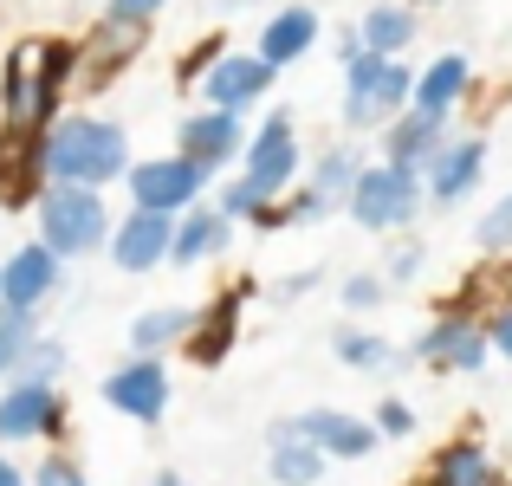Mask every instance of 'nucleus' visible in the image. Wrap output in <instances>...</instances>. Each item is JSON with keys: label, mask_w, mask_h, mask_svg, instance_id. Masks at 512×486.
Masks as SVG:
<instances>
[{"label": "nucleus", "mask_w": 512, "mask_h": 486, "mask_svg": "<svg viewBox=\"0 0 512 486\" xmlns=\"http://www.w3.org/2000/svg\"><path fill=\"white\" fill-rule=\"evenodd\" d=\"M0 486H26V474H20V467L7 461V454H0Z\"/></svg>", "instance_id": "obj_39"}, {"label": "nucleus", "mask_w": 512, "mask_h": 486, "mask_svg": "<svg viewBox=\"0 0 512 486\" xmlns=\"http://www.w3.org/2000/svg\"><path fill=\"white\" fill-rule=\"evenodd\" d=\"M59 428H65V396L52 383L0 389V441H52Z\"/></svg>", "instance_id": "obj_9"}, {"label": "nucleus", "mask_w": 512, "mask_h": 486, "mask_svg": "<svg viewBox=\"0 0 512 486\" xmlns=\"http://www.w3.org/2000/svg\"><path fill=\"white\" fill-rule=\"evenodd\" d=\"M383 299H389L383 273H350V279H344V305H350V312H376Z\"/></svg>", "instance_id": "obj_35"}, {"label": "nucleus", "mask_w": 512, "mask_h": 486, "mask_svg": "<svg viewBox=\"0 0 512 486\" xmlns=\"http://www.w3.org/2000/svg\"><path fill=\"white\" fill-rule=\"evenodd\" d=\"M312 46H318V13L305 7V0H292V7H279L273 20H266V33H260V46H253V52L279 72V65H299Z\"/></svg>", "instance_id": "obj_19"}, {"label": "nucleus", "mask_w": 512, "mask_h": 486, "mask_svg": "<svg viewBox=\"0 0 512 486\" xmlns=\"http://www.w3.org/2000/svg\"><path fill=\"white\" fill-rule=\"evenodd\" d=\"M111 240V208L98 188H72V182H46L39 188V247L59 260H85Z\"/></svg>", "instance_id": "obj_3"}, {"label": "nucleus", "mask_w": 512, "mask_h": 486, "mask_svg": "<svg viewBox=\"0 0 512 486\" xmlns=\"http://www.w3.org/2000/svg\"><path fill=\"white\" fill-rule=\"evenodd\" d=\"M409 91L415 72L402 59H376V52H357L344 65V124L350 130H370V124H396L409 111Z\"/></svg>", "instance_id": "obj_4"}, {"label": "nucleus", "mask_w": 512, "mask_h": 486, "mask_svg": "<svg viewBox=\"0 0 512 486\" xmlns=\"http://www.w3.org/2000/svg\"><path fill=\"white\" fill-rule=\"evenodd\" d=\"M370 428H376V441H402V435H415V409L402 396H383L376 415H370Z\"/></svg>", "instance_id": "obj_34"}, {"label": "nucleus", "mask_w": 512, "mask_h": 486, "mask_svg": "<svg viewBox=\"0 0 512 486\" xmlns=\"http://www.w3.org/2000/svg\"><path fill=\"white\" fill-rule=\"evenodd\" d=\"M59 370H65V344H52V337H33L20 357V370H13V383H52L59 389Z\"/></svg>", "instance_id": "obj_29"}, {"label": "nucleus", "mask_w": 512, "mask_h": 486, "mask_svg": "<svg viewBox=\"0 0 512 486\" xmlns=\"http://www.w3.org/2000/svg\"><path fill=\"white\" fill-rule=\"evenodd\" d=\"M357 175H363V156H357V150H318L312 182H305V188H312V195H325L331 208H338V201L350 195V182H357Z\"/></svg>", "instance_id": "obj_27"}, {"label": "nucleus", "mask_w": 512, "mask_h": 486, "mask_svg": "<svg viewBox=\"0 0 512 486\" xmlns=\"http://www.w3.org/2000/svg\"><path fill=\"white\" fill-rule=\"evenodd\" d=\"M422 486H500V467L480 441H448V448L428 461V480Z\"/></svg>", "instance_id": "obj_23"}, {"label": "nucleus", "mask_w": 512, "mask_h": 486, "mask_svg": "<svg viewBox=\"0 0 512 486\" xmlns=\"http://www.w3.org/2000/svg\"><path fill=\"white\" fill-rule=\"evenodd\" d=\"M325 214H331V201H325V195H312V188H299L286 208H266V214H260V227H312V221H325Z\"/></svg>", "instance_id": "obj_31"}, {"label": "nucleus", "mask_w": 512, "mask_h": 486, "mask_svg": "<svg viewBox=\"0 0 512 486\" xmlns=\"http://www.w3.org/2000/svg\"><path fill=\"white\" fill-rule=\"evenodd\" d=\"M422 175L415 169H396V162H363V175L350 182L344 208L357 227H370V234H396V227L415 221V208H422Z\"/></svg>", "instance_id": "obj_5"}, {"label": "nucleus", "mask_w": 512, "mask_h": 486, "mask_svg": "<svg viewBox=\"0 0 512 486\" xmlns=\"http://www.w3.org/2000/svg\"><path fill=\"white\" fill-rule=\"evenodd\" d=\"M415 273H422V247H396L383 260V286H409Z\"/></svg>", "instance_id": "obj_37"}, {"label": "nucleus", "mask_w": 512, "mask_h": 486, "mask_svg": "<svg viewBox=\"0 0 512 486\" xmlns=\"http://www.w3.org/2000/svg\"><path fill=\"white\" fill-rule=\"evenodd\" d=\"M487 175V143L480 137H461V143H441L422 169V195L435 208H454L461 195H474V182Z\"/></svg>", "instance_id": "obj_14"}, {"label": "nucleus", "mask_w": 512, "mask_h": 486, "mask_svg": "<svg viewBox=\"0 0 512 486\" xmlns=\"http://www.w3.org/2000/svg\"><path fill=\"white\" fill-rule=\"evenodd\" d=\"M26 486H91V474H85V461H78V454L52 448V454H39V467L26 474Z\"/></svg>", "instance_id": "obj_30"}, {"label": "nucleus", "mask_w": 512, "mask_h": 486, "mask_svg": "<svg viewBox=\"0 0 512 486\" xmlns=\"http://www.w3.org/2000/svg\"><path fill=\"white\" fill-rule=\"evenodd\" d=\"M130 195H137V208L150 214H188L208 201V169H195L188 156H150V162H130Z\"/></svg>", "instance_id": "obj_6"}, {"label": "nucleus", "mask_w": 512, "mask_h": 486, "mask_svg": "<svg viewBox=\"0 0 512 486\" xmlns=\"http://www.w3.org/2000/svg\"><path fill=\"white\" fill-rule=\"evenodd\" d=\"M487 344H493V350H500V357L512 363V305H500V312L487 318Z\"/></svg>", "instance_id": "obj_38"}, {"label": "nucleus", "mask_w": 512, "mask_h": 486, "mask_svg": "<svg viewBox=\"0 0 512 486\" xmlns=\"http://www.w3.org/2000/svg\"><path fill=\"white\" fill-rule=\"evenodd\" d=\"M448 143V117H428V111H402L396 124H389L383 137V162H396V169H428V156Z\"/></svg>", "instance_id": "obj_20"}, {"label": "nucleus", "mask_w": 512, "mask_h": 486, "mask_svg": "<svg viewBox=\"0 0 512 486\" xmlns=\"http://www.w3.org/2000/svg\"><path fill=\"white\" fill-rule=\"evenodd\" d=\"M409 39H415V13L402 7V0H376V7L363 13V26H357V46L376 52V59H402Z\"/></svg>", "instance_id": "obj_24"}, {"label": "nucleus", "mask_w": 512, "mask_h": 486, "mask_svg": "<svg viewBox=\"0 0 512 486\" xmlns=\"http://www.w3.org/2000/svg\"><path fill=\"white\" fill-rule=\"evenodd\" d=\"M188 331H195V305H150L130 318V357H163L188 344Z\"/></svg>", "instance_id": "obj_22"}, {"label": "nucleus", "mask_w": 512, "mask_h": 486, "mask_svg": "<svg viewBox=\"0 0 512 486\" xmlns=\"http://www.w3.org/2000/svg\"><path fill=\"white\" fill-rule=\"evenodd\" d=\"M467 85H474V65H467V52H441V59L428 65L422 78H415V91H409V111L454 117V104L467 98Z\"/></svg>", "instance_id": "obj_21"}, {"label": "nucleus", "mask_w": 512, "mask_h": 486, "mask_svg": "<svg viewBox=\"0 0 512 486\" xmlns=\"http://www.w3.org/2000/svg\"><path fill=\"white\" fill-rule=\"evenodd\" d=\"M331 357H338L344 370L383 376V370H396V363H402V350L389 344V337H376V331H350V324H344V331L331 337Z\"/></svg>", "instance_id": "obj_26"}, {"label": "nucleus", "mask_w": 512, "mask_h": 486, "mask_svg": "<svg viewBox=\"0 0 512 486\" xmlns=\"http://www.w3.org/2000/svg\"><path fill=\"white\" fill-rule=\"evenodd\" d=\"M59 253H46L33 240V247H20L13 260H0V312H20V318H39V305L59 292Z\"/></svg>", "instance_id": "obj_11"}, {"label": "nucleus", "mask_w": 512, "mask_h": 486, "mask_svg": "<svg viewBox=\"0 0 512 486\" xmlns=\"http://www.w3.org/2000/svg\"><path fill=\"white\" fill-rule=\"evenodd\" d=\"M169 234H175V221L169 214H150V208H130L124 221L111 227V266L117 273H150V266H163L169 260Z\"/></svg>", "instance_id": "obj_13"}, {"label": "nucleus", "mask_w": 512, "mask_h": 486, "mask_svg": "<svg viewBox=\"0 0 512 486\" xmlns=\"http://www.w3.org/2000/svg\"><path fill=\"white\" fill-rule=\"evenodd\" d=\"M150 486H195V480H182V474H175V467H163V474H156Z\"/></svg>", "instance_id": "obj_40"}, {"label": "nucleus", "mask_w": 512, "mask_h": 486, "mask_svg": "<svg viewBox=\"0 0 512 486\" xmlns=\"http://www.w3.org/2000/svg\"><path fill=\"white\" fill-rule=\"evenodd\" d=\"M266 91H273V65L260 59V52H221V59L201 72V98H208V111H247V104H260Z\"/></svg>", "instance_id": "obj_10"}, {"label": "nucleus", "mask_w": 512, "mask_h": 486, "mask_svg": "<svg viewBox=\"0 0 512 486\" xmlns=\"http://www.w3.org/2000/svg\"><path fill=\"white\" fill-rule=\"evenodd\" d=\"M156 13H163V0H111V7H104V20L111 26H130V33H137L143 20H156Z\"/></svg>", "instance_id": "obj_36"}, {"label": "nucleus", "mask_w": 512, "mask_h": 486, "mask_svg": "<svg viewBox=\"0 0 512 486\" xmlns=\"http://www.w3.org/2000/svg\"><path fill=\"white\" fill-rule=\"evenodd\" d=\"M474 240H480L487 253H512V195H506V201H493V208L480 214Z\"/></svg>", "instance_id": "obj_33"}, {"label": "nucleus", "mask_w": 512, "mask_h": 486, "mask_svg": "<svg viewBox=\"0 0 512 486\" xmlns=\"http://www.w3.org/2000/svg\"><path fill=\"white\" fill-rule=\"evenodd\" d=\"M240 305H247V286L221 292L208 312H195V331H188V363L214 370L221 357H234V337H240Z\"/></svg>", "instance_id": "obj_17"}, {"label": "nucleus", "mask_w": 512, "mask_h": 486, "mask_svg": "<svg viewBox=\"0 0 512 486\" xmlns=\"http://www.w3.org/2000/svg\"><path fill=\"white\" fill-rule=\"evenodd\" d=\"M292 428H299V435L312 441L325 461H370V454H376L370 415H350V409H299V415H292Z\"/></svg>", "instance_id": "obj_12"}, {"label": "nucleus", "mask_w": 512, "mask_h": 486, "mask_svg": "<svg viewBox=\"0 0 512 486\" xmlns=\"http://www.w3.org/2000/svg\"><path fill=\"white\" fill-rule=\"evenodd\" d=\"M227 234H234V221H221V214H214V201H201V208L175 214L169 266H201V260H214V253H227Z\"/></svg>", "instance_id": "obj_18"}, {"label": "nucleus", "mask_w": 512, "mask_h": 486, "mask_svg": "<svg viewBox=\"0 0 512 486\" xmlns=\"http://www.w3.org/2000/svg\"><path fill=\"white\" fill-rule=\"evenodd\" d=\"M325 467L331 461L299 435V428H292V415L266 428V480H273V486H318V480H325Z\"/></svg>", "instance_id": "obj_16"}, {"label": "nucleus", "mask_w": 512, "mask_h": 486, "mask_svg": "<svg viewBox=\"0 0 512 486\" xmlns=\"http://www.w3.org/2000/svg\"><path fill=\"white\" fill-rule=\"evenodd\" d=\"M415 357L435 363V370H461V376H474V370H487V357H493L487 324H480L474 312H454V305H448V312H441V318L422 331Z\"/></svg>", "instance_id": "obj_8"}, {"label": "nucleus", "mask_w": 512, "mask_h": 486, "mask_svg": "<svg viewBox=\"0 0 512 486\" xmlns=\"http://www.w3.org/2000/svg\"><path fill=\"white\" fill-rule=\"evenodd\" d=\"M221 7H240V0H221Z\"/></svg>", "instance_id": "obj_41"}, {"label": "nucleus", "mask_w": 512, "mask_h": 486, "mask_svg": "<svg viewBox=\"0 0 512 486\" xmlns=\"http://www.w3.org/2000/svg\"><path fill=\"white\" fill-rule=\"evenodd\" d=\"M0 104H7V117H13V124H26V111H33V46H13V52H7Z\"/></svg>", "instance_id": "obj_28"}, {"label": "nucleus", "mask_w": 512, "mask_h": 486, "mask_svg": "<svg viewBox=\"0 0 512 486\" xmlns=\"http://www.w3.org/2000/svg\"><path fill=\"white\" fill-rule=\"evenodd\" d=\"M104 409H117L124 422L156 428L169 415V363L163 357H124L104 376Z\"/></svg>", "instance_id": "obj_7"}, {"label": "nucleus", "mask_w": 512, "mask_h": 486, "mask_svg": "<svg viewBox=\"0 0 512 486\" xmlns=\"http://www.w3.org/2000/svg\"><path fill=\"white\" fill-rule=\"evenodd\" d=\"M72 65H78V52L65 46V39H46V46H39V72H33V111H26V130L52 124V104H59V85L72 78Z\"/></svg>", "instance_id": "obj_25"}, {"label": "nucleus", "mask_w": 512, "mask_h": 486, "mask_svg": "<svg viewBox=\"0 0 512 486\" xmlns=\"http://www.w3.org/2000/svg\"><path fill=\"white\" fill-rule=\"evenodd\" d=\"M39 162H46L52 182L98 188L104 195V182L130 175V137L111 117H59V124L39 137Z\"/></svg>", "instance_id": "obj_1"}, {"label": "nucleus", "mask_w": 512, "mask_h": 486, "mask_svg": "<svg viewBox=\"0 0 512 486\" xmlns=\"http://www.w3.org/2000/svg\"><path fill=\"white\" fill-rule=\"evenodd\" d=\"M240 150H247V130H240L234 111H208V104H201V111L182 117V156L195 162V169L214 175V169H227Z\"/></svg>", "instance_id": "obj_15"}, {"label": "nucleus", "mask_w": 512, "mask_h": 486, "mask_svg": "<svg viewBox=\"0 0 512 486\" xmlns=\"http://www.w3.org/2000/svg\"><path fill=\"white\" fill-rule=\"evenodd\" d=\"M292 175H299V130H292L286 111H273L247 137V175H234V182L221 188L214 214H221V221H260V214L292 188Z\"/></svg>", "instance_id": "obj_2"}, {"label": "nucleus", "mask_w": 512, "mask_h": 486, "mask_svg": "<svg viewBox=\"0 0 512 486\" xmlns=\"http://www.w3.org/2000/svg\"><path fill=\"white\" fill-rule=\"evenodd\" d=\"M33 324L39 318H20V312H0V376H13L20 370V357H26V344H33Z\"/></svg>", "instance_id": "obj_32"}]
</instances>
